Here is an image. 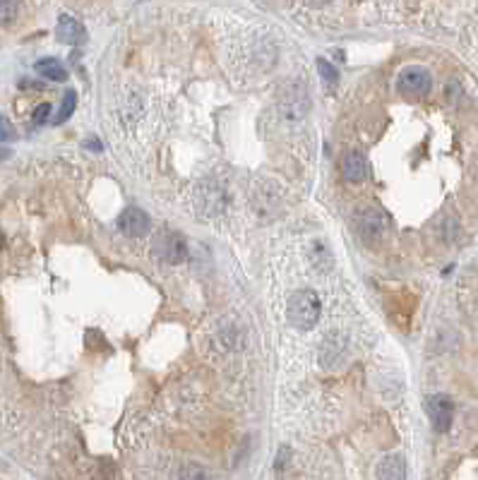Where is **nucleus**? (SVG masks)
<instances>
[{
  "instance_id": "obj_19",
  "label": "nucleus",
  "mask_w": 478,
  "mask_h": 480,
  "mask_svg": "<svg viewBox=\"0 0 478 480\" xmlns=\"http://www.w3.org/2000/svg\"><path fill=\"white\" fill-rule=\"evenodd\" d=\"M306 3H310V5H325V3H329V0H306Z\"/></svg>"
},
{
  "instance_id": "obj_13",
  "label": "nucleus",
  "mask_w": 478,
  "mask_h": 480,
  "mask_svg": "<svg viewBox=\"0 0 478 480\" xmlns=\"http://www.w3.org/2000/svg\"><path fill=\"white\" fill-rule=\"evenodd\" d=\"M37 72L42 75L44 80H51V82H65L68 80V70L63 68L61 61H56V58H44V61H39Z\"/></svg>"
},
{
  "instance_id": "obj_3",
  "label": "nucleus",
  "mask_w": 478,
  "mask_h": 480,
  "mask_svg": "<svg viewBox=\"0 0 478 480\" xmlns=\"http://www.w3.org/2000/svg\"><path fill=\"white\" fill-rule=\"evenodd\" d=\"M279 113L287 122H301L310 113V94L303 82H289L279 91Z\"/></svg>"
},
{
  "instance_id": "obj_20",
  "label": "nucleus",
  "mask_w": 478,
  "mask_h": 480,
  "mask_svg": "<svg viewBox=\"0 0 478 480\" xmlns=\"http://www.w3.org/2000/svg\"><path fill=\"white\" fill-rule=\"evenodd\" d=\"M0 248H3V233H0Z\"/></svg>"
},
{
  "instance_id": "obj_9",
  "label": "nucleus",
  "mask_w": 478,
  "mask_h": 480,
  "mask_svg": "<svg viewBox=\"0 0 478 480\" xmlns=\"http://www.w3.org/2000/svg\"><path fill=\"white\" fill-rule=\"evenodd\" d=\"M118 228L130 238L144 236L149 231V216L137 207H127L123 214L118 216Z\"/></svg>"
},
{
  "instance_id": "obj_16",
  "label": "nucleus",
  "mask_w": 478,
  "mask_h": 480,
  "mask_svg": "<svg viewBox=\"0 0 478 480\" xmlns=\"http://www.w3.org/2000/svg\"><path fill=\"white\" fill-rule=\"evenodd\" d=\"M17 0H0V25H10L17 17Z\"/></svg>"
},
{
  "instance_id": "obj_17",
  "label": "nucleus",
  "mask_w": 478,
  "mask_h": 480,
  "mask_svg": "<svg viewBox=\"0 0 478 480\" xmlns=\"http://www.w3.org/2000/svg\"><path fill=\"white\" fill-rule=\"evenodd\" d=\"M15 139V127L8 118L0 115V142H13Z\"/></svg>"
},
{
  "instance_id": "obj_2",
  "label": "nucleus",
  "mask_w": 478,
  "mask_h": 480,
  "mask_svg": "<svg viewBox=\"0 0 478 480\" xmlns=\"http://www.w3.org/2000/svg\"><path fill=\"white\" fill-rule=\"evenodd\" d=\"M353 228L363 243L375 245L387 236L389 219L382 209L372 207V204H360V207L353 209Z\"/></svg>"
},
{
  "instance_id": "obj_8",
  "label": "nucleus",
  "mask_w": 478,
  "mask_h": 480,
  "mask_svg": "<svg viewBox=\"0 0 478 480\" xmlns=\"http://www.w3.org/2000/svg\"><path fill=\"white\" fill-rule=\"evenodd\" d=\"M425 413H428L430 425H433L437 432L450 430L452 418H454V406L445 394L428 396V399H425Z\"/></svg>"
},
{
  "instance_id": "obj_14",
  "label": "nucleus",
  "mask_w": 478,
  "mask_h": 480,
  "mask_svg": "<svg viewBox=\"0 0 478 480\" xmlns=\"http://www.w3.org/2000/svg\"><path fill=\"white\" fill-rule=\"evenodd\" d=\"M317 72H320V77H322L327 89H334V87L339 84V72H337V68L332 65L329 61H325V58H320L317 61Z\"/></svg>"
},
{
  "instance_id": "obj_11",
  "label": "nucleus",
  "mask_w": 478,
  "mask_h": 480,
  "mask_svg": "<svg viewBox=\"0 0 478 480\" xmlns=\"http://www.w3.org/2000/svg\"><path fill=\"white\" fill-rule=\"evenodd\" d=\"M56 37H58V41H63V44H70V46L82 44V39H84V27L80 25V22L75 20V17L63 15L61 20H58Z\"/></svg>"
},
{
  "instance_id": "obj_6",
  "label": "nucleus",
  "mask_w": 478,
  "mask_h": 480,
  "mask_svg": "<svg viewBox=\"0 0 478 480\" xmlns=\"http://www.w3.org/2000/svg\"><path fill=\"white\" fill-rule=\"evenodd\" d=\"M154 253L168 265H180L188 257V245L180 233L176 231H161L154 238Z\"/></svg>"
},
{
  "instance_id": "obj_4",
  "label": "nucleus",
  "mask_w": 478,
  "mask_h": 480,
  "mask_svg": "<svg viewBox=\"0 0 478 480\" xmlns=\"http://www.w3.org/2000/svg\"><path fill=\"white\" fill-rule=\"evenodd\" d=\"M320 320V298L315 291H296L289 298V322L296 329H310Z\"/></svg>"
},
{
  "instance_id": "obj_12",
  "label": "nucleus",
  "mask_w": 478,
  "mask_h": 480,
  "mask_svg": "<svg viewBox=\"0 0 478 480\" xmlns=\"http://www.w3.org/2000/svg\"><path fill=\"white\" fill-rule=\"evenodd\" d=\"M375 476L380 478V480H404L406 478V461H404V456L389 454V456H384V459H380Z\"/></svg>"
},
{
  "instance_id": "obj_10",
  "label": "nucleus",
  "mask_w": 478,
  "mask_h": 480,
  "mask_svg": "<svg viewBox=\"0 0 478 480\" xmlns=\"http://www.w3.org/2000/svg\"><path fill=\"white\" fill-rule=\"evenodd\" d=\"M341 171L346 175L348 180H353V183H360V180L368 178V161H365V156L360 154V151H346L341 159Z\"/></svg>"
},
{
  "instance_id": "obj_1",
  "label": "nucleus",
  "mask_w": 478,
  "mask_h": 480,
  "mask_svg": "<svg viewBox=\"0 0 478 480\" xmlns=\"http://www.w3.org/2000/svg\"><path fill=\"white\" fill-rule=\"evenodd\" d=\"M188 202L190 209L200 219H217L229 209V197H226L224 187L212 183V180H200V183L192 185L188 192Z\"/></svg>"
},
{
  "instance_id": "obj_5",
  "label": "nucleus",
  "mask_w": 478,
  "mask_h": 480,
  "mask_svg": "<svg viewBox=\"0 0 478 480\" xmlns=\"http://www.w3.org/2000/svg\"><path fill=\"white\" fill-rule=\"evenodd\" d=\"M348 353H351V343H348L346 334L332 331L322 339V343H320L317 360L325 370H341L348 360Z\"/></svg>"
},
{
  "instance_id": "obj_7",
  "label": "nucleus",
  "mask_w": 478,
  "mask_h": 480,
  "mask_svg": "<svg viewBox=\"0 0 478 480\" xmlns=\"http://www.w3.org/2000/svg\"><path fill=\"white\" fill-rule=\"evenodd\" d=\"M396 87L404 96L411 99H421L430 91V72L425 68L418 65H409L399 72V80H396Z\"/></svg>"
},
{
  "instance_id": "obj_15",
  "label": "nucleus",
  "mask_w": 478,
  "mask_h": 480,
  "mask_svg": "<svg viewBox=\"0 0 478 480\" xmlns=\"http://www.w3.org/2000/svg\"><path fill=\"white\" fill-rule=\"evenodd\" d=\"M75 106H77V96H75V91H68L65 96H63V103H61V110H58V115H56V122L68 120L70 115L75 113Z\"/></svg>"
},
{
  "instance_id": "obj_18",
  "label": "nucleus",
  "mask_w": 478,
  "mask_h": 480,
  "mask_svg": "<svg viewBox=\"0 0 478 480\" xmlns=\"http://www.w3.org/2000/svg\"><path fill=\"white\" fill-rule=\"evenodd\" d=\"M49 113H51V103H42V106L34 110V122H37V125H42V122L49 120Z\"/></svg>"
}]
</instances>
